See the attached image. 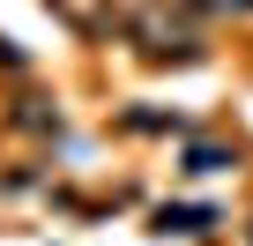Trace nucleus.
I'll use <instances>...</instances> for the list:
<instances>
[{
  "label": "nucleus",
  "mask_w": 253,
  "mask_h": 246,
  "mask_svg": "<svg viewBox=\"0 0 253 246\" xmlns=\"http://www.w3.org/2000/svg\"><path fill=\"white\" fill-rule=\"evenodd\" d=\"M134 38H142V52H157V60H164V52H179V60H186V52H201L194 23H186V15H171V0H149V8L134 15Z\"/></svg>",
  "instance_id": "1"
},
{
  "label": "nucleus",
  "mask_w": 253,
  "mask_h": 246,
  "mask_svg": "<svg viewBox=\"0 0 253 246\" xmlns=\"http://www.w3.org/2000/svg\"><path fill=\"white\" fill-rule=\"evenodd\" d=\"M223 164H231L223 149H186V172H223Z\"/></svg>",
  "instance_id": "2"
}]
</instances>
